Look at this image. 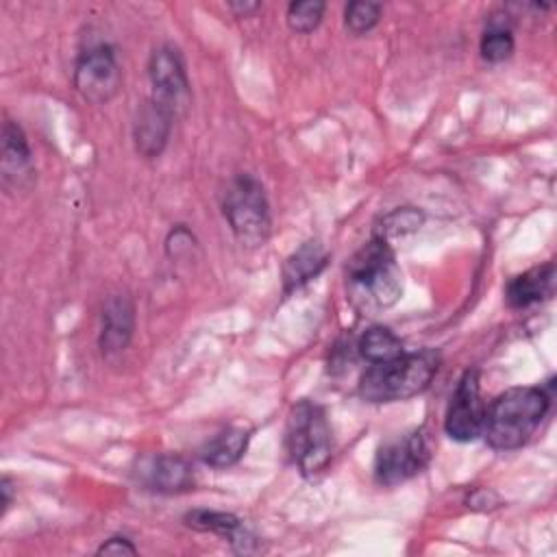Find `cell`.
<instances>
[{
  "label": "cell",
  "instance_id": "52a82bcc",
  "mask_svg": "<svg viewBox=\"0 0 557 557\" xmlns=\"http://www.w3.org/2000/svg\"><path fill=\"white\" fill-rule=\"evenodd\" d=\"M431 461V442L424 429L409 431L383 444L374 459V481L379 485H398L420 474Z\"/></svg>",
  "mask_w": 557,
  "mask_h": 557
},
{
  "label": "cell",
  "instance_id": "ac0fdd59",
  "mask_svg": "<svg viewBox=\"0 0 557 557\" xmlns=\"http://www.w3.org/2000/svg\"><path fill=\"white\" fill-rule=\"evenodd\" d=\"M359 355L368 361V363H381V361H389L398 355L405 352L400 337L381 324H374L370 329H366L359 337Z\"/></svg>",
  "mask_w": 557,
  "mask_h": 557
},
{
  "label": "cell",
  "instance_id": "ba28073f",
  "mask_svg": "<svg viewBox=\"0 0 557 557\" xmlns=\"http://www.w3.org/2000/svg\"><path fill=\"white\" fill-rule=\"evenodd\" d=\"M485 422V403L481 398V381L479 370L470 368L461 374L446 416H444V431L455 442H472L483 433Z\"/></svg>",
  "mask_w": 557,
  "mask_h": 557
},
{
  "label": "cell",
  "instance_id": "5b68a950",
  "mask_svg": "<svg viewBox=\"0 0 557 557\" xmlns=\"http://www.w3.org/2000/svg\"><path fill=\"white\" fill-rule=\"evenodd\" d=\"M222 213L235 239L246 248H259L270 239L272 215L263 185L250 174H237L226 185Z\"/></svg>",
  "mask_w": 557,
  "mask_h": 557
},
{
  "label": "cell",
  "instance_id": "7a4b0ae2",
  "mask_svg": "<svg viewBox=\"0 0 557 557\" xmlns=\"http://www.w3.org/2000/svg\"><path fill=\"white\" fill-rule=\"evenodd\" d=\"M348 294L363 313L394 307L403 296V272L387 239L372 237L346 265Z\"/></svg>",
  "mask_w": 557,
  "mask_h": 557
},
{
  "label": "cell",
  "instance_id": "ffe728a7",
  "mask_svg": "<svg viewBox=\"0 0 557 557\" xmlns=\"http://www.w3.org/2000/svg\"><path fill=\"white\" fill-rule=\"evenodd\" d=\"M424 222V213L416 207H398L389 213H385L374 231L376 237H383V239H392V237H403L407 233H413L422 226Z\"/></svg>",
  "mask_w": 557,
  "mask_h": 557
},
{
  "label": "cell",
  "instance_id": "d4e9b609",
  "mask_svg": "<svg viewBox=\"0 0 557 557\" xmlns=\"http://www.w3.org/2000/svg\"><path fill=\"white\" fill-rule=\"evenodd\" d=\"M228 9L237 15V17H250L252 13H257L259 9H261V2H242V0H237V2H228Z\"/></svg>",
  "mask_w": 557,
  "mask_h": 557
},
{
  "label": "cell",
  "instance_id": "9c48e42d",
  "mask_svg": "<svg viewBox=\"0 0 557 557\" xmlns=\"http://www.w3.org/2000/svg\"><path fill=\"white\" fill-rule=\"evenodd\" d=\"M148 78L152 85L150 98L176 115L189 96V78L183 52L174 44H161L150 52Z\"/></svg>",
  "mask_w": 557,
  "mask_h": 557
},
{
  "label": "cell",
  "instance_id": "7402d4cb",
  "mask_svg": "<svg viewBox=\"0 0 557 557\" xmlns=\"http://www.w3.org/2000/svg\"><path fill=\"white\" fill-rule=\"evenodd\" d=\"M324 11H326V4L322 0H298V2H289L287 7V26L294 30V33H300V35H307V33H313L322 17H324Z\"/></svg>",
  "mask_w": 557,
  "mask_h": 557
},
{
  "label": "cell",
  "instance_id": "d6986e66",
  "mask_svg": "<svg viewBox=\"0 0 557 557\" xmlns=\"http://www.w3.org/2000/svg\"><path fill=\"white\" fill-rule=\"evenodd\" d=\"M513 48H516V41H513L509 24L505 20H496L492 15L490 24L483 30L481 41H479V52H481L483 61L503 63L513 54Z\"/></svg>",
  "mask_w": 557,
  "mask_h": 557
},
{
  "label": "cell",
  "instance_id": "484cf974",
  "mask_svg": "<svg viewBox=\"0 0 557 557\" xmlns=\"http://www.w3.org/2000/svg\"><path fill=\"white\" fill-rule=\"evenodd\" d=\"M0 496H2V511H0V516H4L7 511H9V507H11V503H13V483H11V479L9 476H2V481H0Z\"/></svg>",
  "mask_w": 557,
  "mask_h": 557
},
{
  "label": "cell",
  "instance_id": "cb8c5ba5",
  "mask_svg": "<svg viewBox=\"0 0 557 557\" xmlns=\"http://www.w3.org/2000/svg\"><path fill=\"white\" fill-rule=\"evenodd\" d=\"M96 553L98 555H137V546L124 535H111L98 546Z\"/></svg>",
  "mask_w": 557,
  "mask_h": 557
},
{
  "label": "cell",
  "instance_id": "44dd1931",
  "mask_svg": "<svg viewBox=\"0 0 557 557\" xmlns=\"http://www.w3.org/2000/svg\"><path fill=\"white\" fill-rule=\"evenodd\" d=\"M383 7L370 0H352L344 9V26L350 35L361 37L368 35L381 20Z\"/></svg>",
  "mask_w": 557,
  "mask_h": 557
},
{
  "label": "cell",
  "instance_id": "30bf717a",
  "mask_svg": "<svg viewBox=\"0 0 557 557\" xmlns=\"http://www.w3.org/2000/svg\"><path fill=\"white\" fill-rule=\"evenodd\" d=\"M139 483L157 494H181L194 490L191 463L181 455H154L139 463Z\"/></svg>",
  "mask_w": 557,
  "mask_h": 557
},
{
  "label": "cell",
  "instance_id": "9a60e30c",
  "mask_svg": "<svg viewBox=\"0 0 557 557\" xmlns=\"http://www.w3.org/2000/svg\"><path fill=\"white\" fill-rule=\"evenodd\" d=\"M329 263V252L320 239H307L283 263V294H292L315 278Z\"/></svg>",
  "mask_w": 557,
  "mask_h": 557
},
{
  "label": "cell",
  "instance_id": "5bb4252c",
  "mask_svg": "<svg viewBox=\"0 0 557 557\" xmlns=\"http://www.w3.org/2000/svg\"><path fill=\"white\" fill-rule=\"evenodd\" d=\"M555 287V263H542L513 276L505 287V300L513 309H524L550 298Z\"/></svg>",
  "mask_w": 557,
  "mask_h": 557
},
{
  "label": "cell",
  "instance_id": "603a6c76",
  "mask_svg": "<svg viewBox=\"0 0 557 557\" xmlns=\"http://www.w3.org/2000/svg\"><path fill=\"white\" fill-rule=\"evenodd\" d=\"M191 248H196L194 233L185 224H176L165 239V252L172 259H178L183 255H191Z\"/></svg>",
  "mask_w": 557,
  "mask_h": 557
},
{
  "label": "cell",
  "instance_id": "8fae6325",
  "mask_svg": "<svg viewBox=\"0 0 557 557\" xmlns=\"http://www.w3.org/2000/svg\"><path fill=\"white\" fill-rule=\"evenodd\" d=\"M174 117L176 115L170 109H165L152 98H148L137 109V115L133 122V141L139 157L157 159L165 150Z\"/></svg>",
  "mask_w": 557,
  "mask_h": 557
},
{
  "label": "cell",
  "instance_id": "7c38bea8",
  "mask_svg": "<svg viewBox=\"0 0 557 557\" xmlns=\"http://www.w3.org/2000/svg\"><path fill=\"white\" fill-rule=\"evenodd\" d=\"M135 333V305L126 294H115L107 300L100 315L98 346L104 357L126 350Z\"/></svg>",
  "mask_w": 557,
  "mask_h": 557
},
{
  "label": "cell",
  "instance_id": "6da1fadb",
  "mask_svg": "<svg viewBox=\"0 0 557 557\" xmlns=\"http://www.w3.org/2000/svg\"><path fill=\"white\" fill-rule=\"evenodd\" d=\"M553 392L544 385H520L498 394L485 407L483 437L494 450L524 446L548 413Z\"/></svg>",
  "mask_w": 557,
  "mask_h": 557
},
{
  "label": "cell",
  "instance_id": "e0dca14e",
  "mask_svg": "<svg viewBox=\"0 0 557 557\" xmlns=\"http://www.w3.org/2000/svg\"><path fill=\"white\" fill-rule=\"evenodd\" d=\"M248 442H250V429L226 426L200 448V459L211 468H228L244 457Z\"/></svg>",
  "mask_w": 557,
  "mask_h": 557
},
{
  "label": "cell",
  "instance_id": "277c9868",
  "mask_svg": "<svg viewBox=\"0 0 557 557\" xmlns=\"http://www.w3.org/2000/svg\"><path fill=\"white\" fill-rule=\"evenodd\" d=\"M285 444L300 474L324 472L333 457V433L324 407L313 400H298L287 418Z\"/></svg>",
  "mask_w": 557,
  "mask_h": 557
},
{
  "label": "cell",
  "instance_id": "3957f363",
  "mask_svg": "<svg viewBox=\"0 0 557 557\" xmlns=\"http://www.w3.org/2000/svg\"><path fill=\"white\" fill-rule=\"evenodd\" d=\"M440 368V355L431 348L403 352L389 361L370 363L359 379V396L366 403H396L422 394Z\"/></svg>",
  "mask_w": 557,
  "mask_h": 557
},
{
  "label": "cell",
  "instance_id": "8992f818",
  "mask_svg": "<svg viewBox=\"0 0 557 557\" xmlns=\"http://www.w3.org/2000/svg\"><path fill=\"white\" fill-rule=\"evenodd\" d=\"M72 83L83 100L91 104L109 102L122 87V70L113 46L96 44L85 48L74 63Z\"/></svg>",
  "mask_w": 557,
  "mask_h": 557
},
{
  "label": "cell",
  "instance_id": "2e32d148",
  "mask_svg": "<svg viewBox=\"0 0 557 557\" xmlns=\"http://www.w3.org/2000/svg\"><path fill=\"white\" fill-rule=\"evenodd\" d=\"M183 522L194 531L226 537L239 550H248L246 544L252 542L246 529L242 527V520L235 513L215 511V509H191L183 516Z\"/></svg>",
  "mask_w": 557,
  "mask_h": 557
},
{
  "label": "cell",
  "instance_id": "4fadbf2b",
  "mask_svg": "<svg viewBox=\"0 0 557 557\" xmlns=\"http://www.w3.org/2000/svg\"><path fill=\"white\" fill-rule=\"evenodd\" d=\"M0 172L7 187H26L33 183V152L22 126L13 120H4L2 124V157Z\"/></svg>",
  "mask_w": 557,
  "mask_h": 557
}]
</instances>
